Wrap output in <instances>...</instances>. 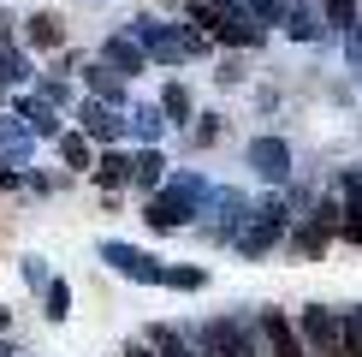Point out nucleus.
I'll return each instance as SVG.
<instances>
[{
  "instance_id": "obj_31",
  "label": "nucleus",
  "mask_w": 362,
  "mask_h": 357,
  "mask_svg": "<svg viewBox=\"0 0 362 357\" xmlns=\"http://www.w3.org/2000/svg\"><path fill=\"white\" fill-rule=\"evenodd\" d=\"M125 357H160V351L148 346V339H131V346H125Z\"/></svg>"
},
{
  "instance_id": "obj_2",
  "label": "nucleus",
  "mask_w": 362,
  "mask_h": 357,
  "mask_svg": "<svg viewBox=\"0 0 362 357\" xmlns=\"http://www.w3.org/2000/svg\"><path fill=\"white\" fill-rule=\"evenodd\" d=\"M291 232V208H285L279 197H267L262 208H250L244 220H238V232H232V244L244 250V256H267V250L279 244V238Z\"/></svg>"
},
{
  "instance_id": "obj_7",
  "label": "nucleus",
  "mask_w": 362,
  "mask_h": 357,
  "mask_svg": "<svg viewBox=\"0 0 362 357\" xmlns=\"http://www.w3.org/2000/svg\"><path fill=\"white\" fill-rule=\"evenodd\" d=\"M339 238L344 244H362V167H344L339 173Z\"/></svg>"
},
{
  "instance_id": "obj_13",
  "label": "nucleus",
  "mask_w": 362,
  "mask_h": 357,
  "mask_svg": "<svg viewBox=\"0 0 362 357\" xmlns=\"http://www.w3.org/2000/svg\"><path fill=\"white\" fill-rule=\"evenodd\" d=\"M89 178H95L101 191L131 185V155H125V149H107V155H95V161H89Z\"/></svg>"
},
{
  "instance_id": "obj_29",
  "label": "nucleus",
  "mask_w": 362,
  "mask_h": 357,
  "mask_svg": "<svg viewBox=\"0 0 362 357\" xmlns=\"http://www.w3.org/2000/svg\"><path fill=\"white\" fill-rule=\"evenodd\" d=\"M220 137V119L214 113H202V125H196V143H214Z\"/></svg>"
},
{
  "instance_id": "obj_9",
  "label": "nucleus",
  "mask_w": 362,
  "mask_h": 357,
  "mask_svg": "<svg viewBox=\"0 0 362 357\" xmlns=\"http://www.w3.org/2000/svg\"><path fill=\"white\" fill-rule=\"evenodd\" d=\"M255 327H262V339H267V351H274V357H309L303 334H297V322H285L279 310H262V316H255Z\"/></svg>"
},
{
  "instance_id": "obj_4",
  "label": "nucleus",
  "mask_w": 362,
  "mask_h": 357,
  "mask_svg": "<svg viewBox=\"0 0 362 357\" xmlns=\"http://www.w3.org/2000/svg\"><path fill=\"white\" fill-rule=\"evenodd\" d=\"M202 357H262L255 351V334L244 322H232V316H214L202 327Z\"/></svg>"
},
{
  "instance_id": "obj_35",
  "label": "nucleus",
  "mask_w": 362,
  "mask_h": 357,
  "mask_svg": "<svg viewBox=\"0 0 362 357\" xmlns=\"http://www.w3.org/2000/svg\"><path fill=\"white\" fill-rule=\"evenodd\" d=\"M356 36H362V6H356Z\"/></svg>"
},
{
  "instance_id": "obj_20",
  "label": "nucleus",
  "mask_w": 362,
  "mask_h": 357,
  "mask_svg": "<svg viewBox=\"0 0 362 357\" xmlns=\"http://www.w3.org/2000/svg\"><path fill=\"white\" fill-rule=\"evenodd\" d=\"M125 131H137L143 143H160V131H167V113H160V108H137V113L125 119Z\"/></svg>"
},
{
  "instance_id": "obj_17",
  "label": "nucleus",
  "mask_w": 362,
  "mask_h": 357,
  "mask_svg": "<svg viewBox=\"0 0 362 357\" xmlns=\"http://www.w3.org/2000/svg\"><path fill=\"white\" fill-rule=\"evenodd\" d=\"M18 113L30 119V131H36V137H59V113L48 108V101H30V96H24V101H18Z\"/></svg>"
},
{
  "instance_id": "obj_21",
  "label": "nucleus",
  "mask_w": 362,
  "mask_h": 357,
  "mask_svg": "<svg viewBox=\"0 0 362 357\" xmlns=\"http://www.w3.org/2000/svg\"><path fill=\"white\" fill-rule=\"evenodd\" d=\"M339 322H344L339 357H362V304H351V310H339Z\"/></svg>"
},
{
  "instance_id": "obj_6",
  "label": "nucleus",
  "mask_w": 362,
  "mask_h": 357,
  "mask_svg": "<svg viewBox=\"0 0 362 357\" xmlns=\"http://www.w3.org/2000/svg\"><path fill=\"white\" fill-rule=\"evenodd\" d=\"M208 36H214V42H226V48H262V42H267V24H255L250 12L232 0V6H226L220 18L208 24Z\"/></svg>"
},
{
  "instance_id": "obj_25",
  "label": "nucleus",
  "mask_w": 362,
  "mask_h": 357,
  "mask_svg": "<svg viewBox=\"0 0 362 357\" xmlns=\"http://www.w3.org/2000/svg\"><path fill=\"white\" fill-rule=\"evenodd\" d=\"M71 316V286L66 280H48V322H66Z\"/></svg>"
},
{
  "instance_id": "obj_24",
  "label": "nucleus",
  "mask_w": 362,
  "mask_h": 357,
  "mask_svg": "<svg viewBox=\"0 0 362 357\" xmlns=\"http://www.w3.org/2000/svg\"><path fill=\"white\" fill-rule=\"evenodd\" d=\"M160 286H173V292H202L208 274H202V268H160Z\"/></svg>"
},
{
  "instance_id": "obj_16",
  "label": "nucleus",
  "mask_w": 362,
  "mask_h": 357,
  "mask_svg": "<svg viewBox=\"0 0 362 357\" xmlns=\"http://www.w3.org/2000/svg\"><path fill=\"white\" fill-rule=\"evenodd\" d=\"M89 89H95L101 101H113V108L125 101V78H119V72L107 66V60H101V66H89Z\"/></svg>"
},
{
  "instance_id": "obj_3",
  "label": "nucleus",
  "mask_w": 362,
  "mask_h": 357,
  "mask_svg": "<svg viewBox=\"0 0 362 357\" xmlns=\"http://www.w3.org/2000/svg\"><path fill=\"white\" fill-rule=\"evenodd\" d=\"M297 334H303L309 357H339L344 322H339V310H327V304H303V316H297Z\"/></svg>"
},
{
  "instance_id": "obj_26",
  "label": "nucleus",
  "mask_w": 362,
  "mask_h": 357,
  "mask_svg": "<svg viewBox=\"0 0 362 357\" xmlns=\"http://www.w3.org/2000/svg\"><path fill=\"white\" fill-rule=\"evenodd\" d=\"M238 6H244L255 24H279L285 18V0H238Z\"/></svg>"
},
{
  "instance_id": "obj_22",
  "label": "nucleus",
  "mask_w": 362,
  "mask_h": 357,
  "mask_svg": "<svg viewBox=\"0 0 362 357\" xmlns=\"http://www.w3.org/2000/svg\"><path fill=\"white\" fill-rule=\"evenodd\" d=\"M160 113H167V125H185V119H190V89L185 84H167V89H160Z\"/></svg>"
},
{
  "instance_id": "obj_33",
  "label": "nucleus",
  "mask_w": 362,
  "mask_h": 357,
  "mask_svg": "<svg viewBox=\"0 0 362 357\" xmlns=\"http://www.w3.org/2000/svg\"><path fill=\"white\" fill-rule=\"evenodd\" d=\"M351 66H362V36L351 30Z\"/></svg>"
},
{
  "instance_id": "obj_18",
  "label": "nucleus",
  "mask_w": 362,
  "mask_h": 357,
  "mask_svg": "<svg viewBox=\"0 0 362 357\" xmlns=\"http://www.w3.org/2000/svg\"><path fill=\"white\" fill-rule=\"evenodd\" d=\"M148 346H155L160 357H202L185 334H178V327H148Z\"/></svg>"
},
{
  "instance_id": "obj_32",
  "label": "nucleus",
  "mask_w": 362,
  "mask_h": 357,
  "mask_svg": "<svg viewBox=\"0 0 362 357\" xmlns=\"http://www.w3.org/2000/svg\"><path fill=\"white\" fill-rule=\"evenodd\" d=\"M12 185H18V173H12L6 161H0V191H12Z\"/></svg>"
},
{
  "instance_id": "obj_36",
  "label": "nucleus",
  "mask_w": 362,
  "mask_h": 357,
  "mask_svg": "<svg viewBox=\"0 0 362 357\" xmlns=\"http://www.w3.org/2000/svg\"><path fill=\"white\" fill-rule=\"evenodd\" d=\"M0 357H12V346H0Z\"/></svg>"
},
{
  "instance_id": "obj_27",
  "label": "nucleus",
  "mask_w": 362,
  "mask_h": 357,
  "mask_svg": "<svg viewBox=\"0 0 362 357\" xmlns=\"http://www.w3.org/2000/svg\"><path fill=\"white\" fill-rule=\"evenodd\" d=\"M0 84H30V60L6 48V54H0Z\"/></svg>"
},
{
  "instance_id": "obj_1",
  "label": "nucleus",
  "mask_w": 362,
  "mask_h": 357,
  "mask_svg": "<svg viewBox=\"0 0 362 357\" xmlns=\"http://www.w3.org/2000/svg\"><path fill=\"white\" fill-rule=\"evenodd\" d=\"M208 197H214V191H208L196 173H173V178H160V185L148 191V208H143L148 232H178V227H190V215H196Z\"/></svg>"
},
{
  "instance_id": "obj_30",
  "label": "nucleus",
  "mask_w": 362,
  "mask_h": 357,
  "mask_svg": "<svg viewBox=\"0 0 362 357\" xmlns=\"http://www.w3.org/2000/svg\"><path fill=\"white\" fill-rule=\"evenodd\" d=\"M214 78H220V84H244V66H238V60H226V66L214 72Z\"/></svg>"
},
{
  "instance_id": "obj_19",
  "label": "nucleus",
  "mask_w": 362,
  "mask_h": 357,
  "mask_svg": "<svg viewBox=\"0 0 362 357\" xmlns=\"http://www.w3.org/2000/svg\"><path fill=\"white\" fill-rule=\"evenodd\" d=\"M315 6H321L327 30H344V36L356 30V6H362V0H315Z\"/></svg>"
},
{
  "instance_id": "obj_34",
  "label": "nucleus",
  "mask_w": 362,
  "mask_h": 357,
  "mask_svg": "<svg viewBox=\"0 0 362 357\" xmlns=\"http://www.w3.org/2000/svg\"><path fill=\"white\" fill-rule=\"evenodd\" d=\"M6 322H12V316H6V304H0V334H6Z\"/></svg>"
},
{
  "instance_id": "obj_15",
  "label": "nucleus",
  "mask_w": 362,
  "mask_h": 357,
  "mask_svg": "<svg viewBox=\"0 0 362 357\" xmlns=\"http://www.w3.org/2000/svg\"><path fill=\"white\" fill-rule=\"evenodd\" d=\"M59 161H66L71 173H89L95 149H89V137H83V131H59Z\"/></svg>"
},
{
  "instance_id": "obj_5",
  "label": "nucleus",
  "mask_w": 362,
  "mask_h": 357,
  "mask_svg": "<svg viewBox=\"0 0 362 357\" xmlns=\"http://www.w3.org/2000/svg\"><path fill=\"white\" fill-rule=\"evenodd\" d=\"M101 262H107L113 274L137 280V286H160V262L148 256V250H137V244H119V238H107V244H101Z\"/></svg>"
},
{
  "instance_id": "obj_11",
  "label": "nucleus",
  "mask_w": 362,
  "mask_h": 357,
  "mask_svg": "<svg viewBox=\"0 0 362 357\" xmlns=\"http://www.w3.org/2000/svg\"><path fill=\"white\" fill-rule=\"evenodd\" d=\"M279 30H285L291 42H321V36H327V18H321V6H309V0H285Z\"/></svg>"
},
{
  "instance_id": "obj_12",
  "label": "nucleus",
  "mask_w": 362,
  "mask_h": 357,
  "mask_svg": "<svg viewBox=\"0 0 362 357\" xmlns=\"http://www.w3.org/2000/svg\"><path fill=\"white\" fill-rule=\"evenodd\" d=\"M101 60H107V66L119 72V78H143V72H148V54H143V42H131V36H107Z\"/></svg>"
},
{
  "instance_id": "obj_8",
  "label": "nucleus",
  "mask_w": 362,
  "mask_h": 357,
  "mask_svg": "<svg viewBox=\"0 0 362 357\" xmlns=\"http://www.w3.org/2000/svg\"><path fill=\"white\" fill-rule=\"evenodd\" d=\"M250 167L267 178V185H285L291 178V143L285 137H255L250 143Z\"/></svg>"
},
{
  "instance_id": "obj_28",
  "label": "nucleus",
  "mask_w": 362,
  "mask_h": 357,
  "mask_svg": "<svg viewBox=\"0 0 362 357\" xmlns=\"http://www.w3.org/2000/svg\"><path fill=\"white\" fill-rule=\"evenodd\" d=\"M24 280H30V286H48V268H42V256H24Z\"/></svg>"
},
{
  "instance_id": "obj_23",
  "label": "nucleus",
  "mask_w": 362,
  "mask_h": 357,
  "mask_svg": "<svg viewBox=\"0 0 362 357\" xmlns=\"http://www.w3.org/2000/svg\"><path fill=\"white\" fill-rule=\"evenodd\" d=\"M30 42H36V48H59V42H66V30H59L54 12H36V18H30Z\"/></svg>"
},
{
  "instance_id": "obj_10",
  "label": "nucleus",
  "mask_w": 362,
  "mask_h": 357,
  "mask_svg": "<svg viewBox=\"0 0 362 357\" xmlns=\"http://www.w3.org/2000/svg\"><path fill=\"white\" fill-rule=\"evenodd\" d=\"M78 119H83V137H95V143H119L125 137V119H119L113 101H101V96H89L78 108Z\"/></svg>"
},
{
  "instance_id": "obj_14",
  "label": "nucleus",
  "mask_w": 362,
  "mask_h": 357,
  "mask_svg": "<svg viewBox=\"0 0 362 357\" xmlns=\"http://www.w3.org/2000/svg\"><path fill=\"white\" fill-rule=\"evenodd\" d=\"M160 178H167V155H160L155 143L137 149V155H131V185H137V191H155Z\"/></svg>"
}]
</instances>
